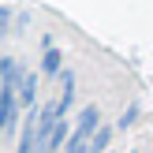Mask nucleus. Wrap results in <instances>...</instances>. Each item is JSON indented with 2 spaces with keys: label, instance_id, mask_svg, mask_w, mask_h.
I'll use <instances>...</instances> for the list:
<instances>
[{
  "label": "nucleus",
  "instance_id": "7",
  "mask_svg": "<svg viewBox=\"0 0 153 153\" xmlns=\"http://www.w3.org/2000/svg\"><path fill=\"white\" fill-rule=\"evenodd\" d=\"M37 153H52V149H37Z\"/></svg>",
  "mask_w": 153,
  "mask_h": 153
},
{
  "label": "nucleus",
  "instance_id": "6",
  "mask_svg": "<svg viewBox=\"0 0 153 153\" xmlns=\"http://www.w3.org/2000/svg\"><path fill=\"white\" fill-rule=\"evenodd\" d=\"M134 116H138V105H131V108L123 112V120H120V127H131V123H134Z\"/></svg>",
  "mask_w": 153,
  "mask_h": 153
},
{
  "label": "nucleus",
  "instance_id": "3",
  "mask_svg": "<svg viewBox=\"0 0 153 153\" xmlns=\"http://www.w3.org/2000/svg\"><path fill=\"white\" fill-rule=\"evenodd\" d=\"M41 75L45 79H60L64 67H60V49L52 45V37H45V56H41Z\"/></svg>",
  "mask_w": 153,
  "mask_h": 153
},
{
  "label": "nucleus",
  "instance_id": "2",
  "mask_svg": "<svg viewBox=\"0 0 153 153\" xmlns=\"http://www.w3.org/2000/svg\"><path fill=\"white\" fill-rule=\"evenodd\" d=\"M97 127H101V112H97V105H86V108L79 112V123H75L71 138H79V142H90V138L97 134Z\"/></svg>",
  "mask_w": 153,
  "mask_h": 153
},
{
  "label": "nucleus",
  "instance_id": "5",
  "mask_svg": "<svg viewBox=\"0 0 153 153\" xmlns=\"http://www.w3.org/2000/svg\"><path fill=\"white\" fill-rule=\"evenodd\" d=\"M108 146H112V127L101 123V127H97V134L90 138V153H108Z\"/></svg>",
  "mask_w": 153,
  "mask_h": 153
},
{
  "label": "nucleus",
  "instance_id": "1",
  "mask_svg": "<svg viewBox=\"0 0 153 153\" xmlns=\"http://www.w3.org/2000/svg\"><path fill=\"white\" fill-rule=\"evenodd\" d=\"M22 75L26 71L19 67V60H11V56L0 60V131L4 134H15V120H19V108H22V101H19Z\"/></svg>",
  "mask_w": 153,
  "mask_h": 153
},
{
  "label": "nucleus",
  "instance_id": "4",
  "mask_svg": "<svg viewBox=\"0 0 153 153\" xmlns=\"http://www.w3.org/2000/svg\"><path fill=\"white\" fill-rule=\"evenodd\" d=\"M19 101H22V108H37V75H22V86H19Z\"/></svg>",
  "mask_w": 153,
  "mask_h": 153
}]
</instances>
